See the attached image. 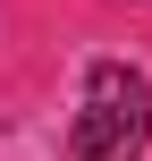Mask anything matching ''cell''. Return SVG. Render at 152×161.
Listing matches in <instances>:
<instances>
[{
    "label": "cell",
    "mask_w": 152,
    "mask_h": 161,
    "mask_svg": "<svg viewBox=\"0 0 152 161\" xmlns=\"http://www.w3.org/2000/svg\"><path fill=\"white\" fill-rule=\"evenodd\" d=\"M68 144H76V161H144V144H152V93H144V76L118 68V59H93Z\"/></svg>",
    "instance_id": "1"
}]
</instances>
